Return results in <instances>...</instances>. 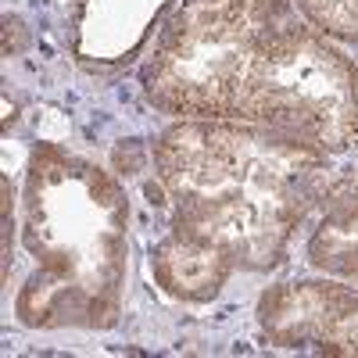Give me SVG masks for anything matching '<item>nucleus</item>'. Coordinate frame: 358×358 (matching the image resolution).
I'll use <instances>...</instances> for the list:
<instances>
[{
	"instance_id": "1",
	"label": "nucleus",
	"mask_w": 358,
	"mask_h": 358,
	"mask_svg": "<svg viewBox=\"0 0 358 358\" xmlns=\"http://www.w3.org/2000/svg\"><path fill=\"white\" fill-rule=\"evenodd\" d=\"M172 226L215 244L236 273H268L334 183L330 155L236 118H176L151 143Z\"/></svg>"
},
{
	"instance_id": "2",
	"label": "nucleus",
	"mask_w": 358,
	"mask_h": 358,
	"mask_svg": "<svg viewBox=\"0 0 358 358\" xmlns=\"http://www.w3.org/2000/svg\"><path fill=\"white\" fill-rule=\"evenodd\" d=\"M29 273L15 319L29 330H111L129 276V194L62 143H36L22 183Z\"/></svg>"
},
{
	"instance_id": "3",
	"label": "nucleus",
	"mask_w": 358,
	"mask_h": 358,
	"mask_svg": "<svg viewBox=\"0 0 358 358\" xmlns=\"http://www.w3.org/2000/svg\"><path fill=\"white\" fill-rule=\"evenodd\" d=\"M294 15V0H183L143 65L147 104L172 118H233L255 50Z\"/></svg>"
},
{
	"instance_id": "4",
	"label": "nucleus",
	"mask_w": 358,
	"mask_h": 358,
	"mask_svg": "<svg viewBox=\"0 0 358 358\" xmlns=\"http://www.w3.org/2000/svg\"><path fill=\"white\" fill-rule=\"evenodd\" d=\"M233 118L344 155L358 143V62L294 15L255 50Z\"/></svg>"
},
{
	"instance_id": "5",
	"label": "nucleus",
	"mask_w": 358,
	"mask_h": 358,
	"mask_svg": "<svg viewBox=\"0 0 358 358\" xmlns=\"http://www.w3.org/2000/svg\"><path fill=\"white\" fill-rule=\"evenodd\" d=\"M258 330L283 351L358 358V290L337 280H287L262 290Z\"/></svg>"
},
{
	"instance_id": "6",
	"label": "nucleus",
	"mask_w": 358,
	"mask_h": 358,
	"mask_svg": "<svg viewBox=\"0 0 358 358\" xmlns=\"http://www.w3.org/2000/svg\"><path fill=\"white\" fill-rule=\"evenodd\" d=\"M176 0H72L69 54L90 72L129 65Z\"/></svg>"
},
{
	"instance_id": "7",
	"label": "nucleus",
	"mask_w": 358,
	"mask_h": 358,
	"mask_svg": "<svg viewBox=\"0 0 358 358\" xmlns=\"http://www.w3.org/2000/svg\"><path fill=\"white\" fill-rule=\"evenodd\" d=\"M151 268H155L158 287L169 297L190 301V305H204L212 297H219L229 276L236 273V265L215 244H208L197 233L172 222H169V233L155 244Z\"/></svg>"
},
{
	"instance_id": "8",
	"label": "nucleus",
	"mask_w": 358,
	"mask_h": 358,
	"mask_svg": "<svg viewBox=\"0 0 358 358\" xmlns=\"http://www.w3.org/2000/svg\"><path fill=\"white\" fill-rule=\"evenodd\" d=\"M305 258L326 276L358 283V172L334 176L305 241Z\"/></svg>"
},
{
	"instance_id": "9",
	"label": "nucleus",
	"mask_w": 358,
	"mask_h": 358,
	"mask_svg": "<svg viewBox=\"0 0 358 358\" xmlns=\"http://www.w3.org/2000/svg\"><path fill=\"white\" fill-rule=\"evenodd\" d=\"M294 8L326 40L358 50V0H294Z\"/></svg>"
},
{
	"instance_id": "10",
	"label": "nucleus",
	"mask_w": 358,
	"mask_h": 358,
	"mask_svg": "<svg viewBox=\"0 0 358 358\" xmlns=\"http://www.w3.org/2000/svg\"><path fill=\"white\" fill-rule=\"evenodd\" d=\"M0 187H4V287H11V244H15V197H11V179L4 176L0 179Z\"/></svg>"
},
{
	"instance_id": "11",
	"label": "nucleus",
	"mask_w": 358,
	"mask_h": 358,
	"mask_svg": "<svg viewBox=\"0 0 358 358\" xmlns=\"http://www.w3.org/2000/svg\"><path fill=\"white\" fill-rule=\"evenodd\" d=\"M355 62H358V57H355Z\"/></svg>"
}]
</instances>
